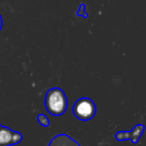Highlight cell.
I'll use <instances>...</instances> for the list:
<instances>
[{"label": "cell", "mask_w": 146, "mask_h": 146, "mask_svg": "<svg viewBox=\"0 0 146 146\" xmlns=\"http://www.w3.org/2000/svg\"><path fill=\"white\" fill-rule=\"evenodd\" d=\"M144 125L143 124H137L134 126L131 131H119L116 133L115 138L117 141H126L130 140L132 143H137L141 138L142 134L144 132Z\"/></svg>", "instance_id": "cell-3"}, {"label": "cell", "mask_w": 146, "mask_h": 146, "mask_svg": "<svg viewBox=\"0 0 146 146\" xmlns=\"http://www.w3.org/2000/svg\"><path fill=\"white\" fill-rule=\"evenodd\" d=\"M0 126H1V124H0Z\"/></svg>", "instance_id": "cell-10"}, {"label": "cell", "mask_w": 146, "mask_h": 146, "mask_svg": "<svg viewBox=\"0 0 146 146\" xmlns=\"http://www.w3.org/2000/svg\"><path fill=\"white\" fill-rule=\"evenodd\" d=\"M2 26H3V19H2V16L0 15V31L2 29Z\"/></svg>", "instance_id": "cell-9"}, {"label": "cell", "mask_w": 146, "mask_h": 146, "mask_svg": "<svg viewBox=\"0 0 146 146\" xmlns=\"http://www.w3.org/2000/svg\"><path fill=\"white\" fill-rule=\"evenodd\" d=\"M22 139H23V136L20 132H17V131L13 132V145L20 143L22 141Z\"/></svg>", "instance_id": "cell-8"}, {"label": "cell", "mask_w": 146, "mask_h": 146, "mask_svg": "<svg viewBox=\"0 0 146 146\" xmlns=\"http://www.w3.org/2000/svg\"><path fill=\"white\" fill-rule=\"evenodd\" d=\"M76 15L79 17H83V18H87L88 14L86 12V5L84 3H81L79 5V8H78L77 12H76Z\"/></svg>", "instance_id": "cell-7"}, {"label": "cell", "mask_w": 146, "mask_h": 146, "mask_svg": "<svg viewBox=\"0 0 146 146\" xmlns=\"http://www.w3.org/2000/svg\"><path fill=\"white\" fill-rule=\"evenodd\" d=\"M72 111L75 117L79 120L88 121L94 118V116L96 115L97 108H96L95 102L92 99L88 97H82L74 103Z\"/></svg>", "instance_id": "cell-2"}, {"label": "cell", "mask_w": 146, "mask_h": 146, "mask_svg": "<svg viewBox=\"0 0 146 146\" xmlns=\"http://www.w3.org/2000/svg\"><path fill=\"white\" fill-rule=\"evenodd\" d=\"M13 130L6 126H0V146L13 145Z\"/></svg>", "instance_id": "cell-5"}, {"label": "cell", "mask_w": 146, "mask_h": 146, "mask_svg": "<svg viewBox=\"0 0 146 146\" xmlns=\"http://www.w3.org/2000/svg\"><path fill=\"white\" fill-rule=\"evenodd\" d=\"M48 146H81L75 139L67 134H58L54 136Z\"/></svg>", "instance_id": "cell-4"}, {"label": "cell", "mask_w": 146, "mask_h": 146, "mask_svg": "<svg viewBox=\"0 0 146 146\" xmlns=\"http://www.w3.org/2000/svg\"><path fill=\"white\" fill-rule=\"evenodd\" d=\"M68 100L65 92L61 88L54 87L47 91L45 96V108L53 116H61L66 112Z\"/></svg>", "instance_id": "cell-1"}, {"label": "cell", "mask_w": 146, "mask_h": 146, "mask_svg": "<svg viewBox=\"0 0 146 146\" xmlns=\"http://www.w3.org/2000/svg\"><path fill=\"white\" fill-rule=\"evenodd\" d=\"M37 120H38V123L41 126H43V127H48L50 125L49 118L46 115H44V114H39L38 117H37Z\"/></svg>", "instance_id": "cell-6"}]
</instances>
